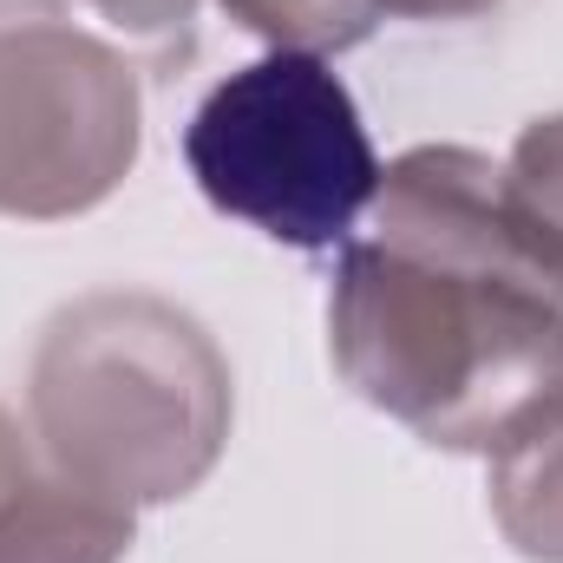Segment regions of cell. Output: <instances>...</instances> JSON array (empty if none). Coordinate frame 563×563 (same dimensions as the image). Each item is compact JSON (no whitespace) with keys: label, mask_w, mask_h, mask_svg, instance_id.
<instances>
[{"label":"cell","mask_w":563,"mask_h":563,"mask_svg":"<svg viewBox=\"0 0 563 563\" xmlns=\"http://www.w3.org/2000/svg\"><path fill=\"white\" fill-rule=\"evenodd\" d=\"M184 157L223 217L288 250L341 243L380 197V157L354 112V92L328 59L301 46L230 73L197 106Z\"/></svg>","instance_id":"2"},{"label":"cell","mask_w":563,"mask_h":563,"mask_svg":"<svg viewBox=\"0 0 563 563\" xmlns=\"http://www.w3.org/2000/svg\"><path fill=\"white\" fill-rule=\"evenodd\" d=\"M380 243L341 269L334 334L367 400L445 445H511L563 407V301L478 157L394 170Z\"/></svg>","instance_id":"1"}]
</instances>
